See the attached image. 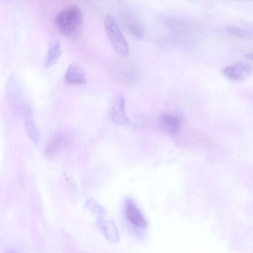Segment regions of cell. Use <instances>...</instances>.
I'll use <instances>...</instances> for the list:
<instances>
[{
    "label": "cell",
    "instance_id": "4",
    "mask_svg": "<svg viewBox=\"0 0 253 253\" xmlns=\"http://www.w3.org/2000/svg\"><path fill=\"white\" fill-rule=\"evenodd\" d=\"M7 94L12 109L15 112H21L23 108V96L19 83L14 77L9 78L7 85Z\"/></svg>",
    "mask_w": 253,
    "mask_h": 253
},
{
    "label": "cell",
    "instance_id": "1",
    "mask_svg": "<svg viewBox=\"0 0 253 253\" xmlns=\"http://www.w3.org/2000/svg\"><path fill=\"white\" fill-rule=\"evenodd\" d=\"M82 13L76 5L68 6L60 11L55 17V24L64 36L71 37L80 27Z\"/></svg>",
    "mask_w": 253,
    "mask_h": 253
},
{
    "label": "cell",
    "instance_id": "13",
    "mask_svg": "<svg viewBox=\"0 0 253 253\" xmlns=\"http://www.w3.org/2000/svg\"><path fill=\"white\" fill-rule=\"evenodd\" d=\"M226 30L227 32L240 38L247 40L253 39V31L230 25L226 27Z\"/></svg>",
    "mask_w": 253,
    "mask_h": 253
},
{
    "label": "cell",
    "instance_id": "10",
    "mask_svg": "<svg viewBox=\"0 0 253 253\" xmlns=\"http://www.w3.org/2000/svg\"><path fill=\"white\" fill-rule=\"evenodd\" d=\"M24 124L29 137L36 145H38L40 139V133L33 118L32 110L30 108H27L25 111Z\"/></svg>",
    "mask_w": 253,
    "mask_h": 253
},
{
    "label": "cell",
    "instance_id": "7",
    "mask_svg": "<svg viewBox=\"0 0 253 253\" xmlns=\"http://www.w3.org/2000/svg\"><path fill=\"white\" fill-rule=\"evenodd\" d=\"M68 140L69 136L66 132H56L45 146L44 154L47 157L56 155L66 146Z\"/></svg>",
    "mask_w": 253,
    "mask_h": 253
},
{
    "label": "cell",
    "instance_id": "12",
    "mask_svg": "<svg viewBox=\"0 0 253 253\" xmlns=\"http://www.w3.org/2000/svg\"><path fill=\"white\" fill-rule=\"evenodd\" d=\"M125 16V24L128 32L135 38L141 39L143 32L141 25L130 15Z\"/></svg>",
    "mask_w": 253,
    "mask_h": 253
},
{
    "label": "cell",
    "instance_id": "5",
    "mask_svg": "<svg viewBox=\"0 0 253 253\" xmlns=\"http://www.w3.org/2000/svg\"><path fill=\"white\" fill-rule=\"evenodd\" d=\"M109 116L113 122L119 125H126L129 119L125 110V101L122 95H118L114 99L109 111Z\"/></svg>",
    "mask_w": 253,
    "mask_h": 253
},
{
    "label": "cell",
    "instance_id": "6",
    "mask_svg": "<svg viewBox=\"0 0 253 253\" xmlns=\"http://www.w3.org/2000/svg\"><path fill=\"white\" fill-rule=\"evenodd\" d=\"M158 122L161 130L169 135H176L180 130L181 121L176 115L162 114L159 117Z\"/></svg>",
    "mask_w": 253,
    "mask_h": 253
},
{
    "label": "cell",
    "instance_id": "9",
    "mask_svg": "<svg viewBox=\"0 0 253 253\" xmlns=\"http://www.w3.org/2000/svg\"><path fill=\"white\" fill-rule=\"evenodd\" d=\"M125 214L128 220L134 225L139 227L147 226V221L135 203L131 199L125 203Z\"/></svg>",
    "mask_w": 253,
    "mask_h": 253
},
{
    "label": "cell",
    "instance_id": "15",
    "mask_svg": "<svg viewBox=\"0 0 253 253\" xmlns=\"http://www.w3.org/2000/svg\"><path fill=\"white\" fill-rule=\"evenodd\" d=\"M85 207L88 209L92 213L98 216H101L104 214L103 208L94 200L89 199L84 204Z\"/></svg>",
    "mask_w": 253,
    "mask_h": 253
},
{
    "label": "cell",
    "instance_id": "16",
    "mask_svg": "<svg viewBox=\"0 0 253 253\" xmlns=\"http://www.w3.org/2000/svg\"><path fill=\"white\" fill-rule=\"evenodd\" d=\"M244 58L246 59L253 61V52L248 53L244 55Z\"/></svg>",
    "mask_w": 253,
    "mask_h": 253
},
{
    "label": "cell",
    "instance_id": "3",
    "mask_svg": "<svg viewBox=\"0 0 253 253\" xmlns=\"http://www.w3.org/2000/svg\"><path fill=\"white\" fill-rule=\"evenodd\" d=\"M252 70L250 63L238 61L223 68L222 74L231 81L241 82L245 80L250 76Z\"/></svg>",
    "mask_w": 253,
    "mask_h": 253
},
{
    "label": "cell",
    "instance_id": "11",
    "mask_svg": "<svg viewBox=\"0 0 253 253\" xmlns=\"http://www.w3.org/2000/svg\"><path fill=\"white\" fill-rule=\"evenodd\" d=\"M62 53L60 43L58 41H52L49 44L46 55L44 66L48 68L57 62Z\"/></svg>",
    "mask_w": 253,
    "mask_h": 253
},
{
    "label": "cell",
    "instance_id": "14",
    "mask_svg": "<svg viewBox=\"0 0 253 253\" xmlns=\"http://www.w3.org/2000/svg\"><path fill=\"white\" fill-rule=\"evenodd\" d=\"M98 225L106 238L110 241H114L115 237V231L113 223L107 220L99 218L98 220Z\"/></svg>",
    "mask_w": 253,
    "mask_h": 253
},
{
    "label": "cell",
    "instance_id": "8",
    "mask_svg": "<svg viewBox=\"0 0 253 253\" xmlns=\"http://www.w3.org/2000/svg\"><path fill=\"white\" fill-rule=\"evenodd\" d=\"M64 81L69 84L83 85L86 84L87 78L83 67L78 64L73 63L67 68Z\"/></svg>",
    "mask_w": 253,
    "mask_h": 253
},
{
    "label": "cell",
    "instance_id": "2",
    "mask_svg": "<svg viewBox=\"0 0 253 253\" xmlns=\"http://www.w3.org/2000/svg\"><path fill=\"white\" fill-rule=\"evenodd\" d=\"M104 27L107 37L115 51L121 56H128L129 49L127 42L111 15L108 14L104 17Z\"/></svg>",
    "mask_w": 253,
    "mask_h": 253
}]
</instances>
